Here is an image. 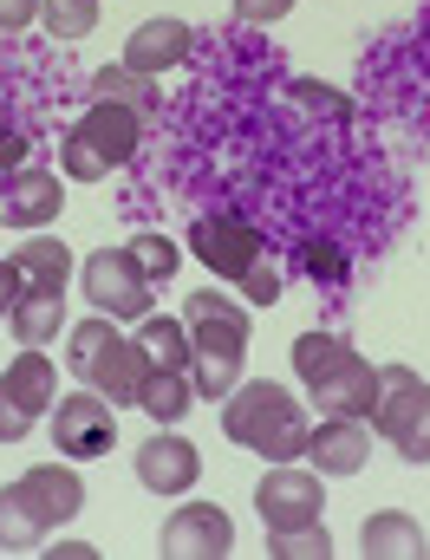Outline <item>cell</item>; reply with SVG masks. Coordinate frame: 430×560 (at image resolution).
<instances>
[{
  "label": "cell",
  "instance_id": "obj_1",
  "mask_svg": "<svg viewBox=\"0 0 430 560\" xmlns=\"http://www.w3.org/2000/svg\"><path fill=\"white\" fill-rule=\"evenodd\" d=\"M222 436L242 443V450H255V456H268V463H300L313 423H306L300 398H293L287 385L255 378V385H235V392L222 398Z\"/></svg>",
  "mask_w": 430,
  "mask_h": 560
},
{
  "label": "cell",
  "instance_id": "obj_2",
  "mask_svg": "<svg viewBox=\"0 0 430 560\" xmlns=\"http://www.w3.org/2000/svg\"><path fill=\"white\" fill-rule=\"evenodd\" d=\"M183 313H189L183 326H189V352H196L189 385H196L202 398H229V392L242 385V359H248V313H242L229 293H216V287L189 293Z\"/></svg>",
  "mask_w": 430,
  "mask_h": 560
},
{
  "label": "cell",
  "instance_id": "obj_3",
  "mask_svg": "<svg viewBox=\"0 0 430 560\" xmlns=\"http://www.w3.org/2000/svg\"><path fill=\"white\" fill-rule=\"evenodd\" d=\"M293 372H300V385L313 392V405L326 418H372L379 365H365L352 352V339H339V332H300L293 339Z\"/></svg>",
  "mask_w": 430,
  "mask_h": 560
},
{
  "label": "cell",
  "instance_id": "obj_4",
  "mask_svg": "<svg viewBox=\"0 0 430 560\" xmlns=\"http://www.w3.org/2000/svg\"><path fill=\"white\" fill-rule=\"evenodd\" d=\"M66 365H72L98 398H112V405H138L143 372H150L143 346L112 326V313H92V319L72 326V339H66Z\"/></svg>",
  "mask_w": 430,
  "mask_h": 560
},
{
  "label": "cell",
  "instance_id": "obj_5",
  "mask_svg": "<svg viewBox=\"0 0 430 560\" xmlns=\"http://www.w3.org/2000/svg\"><path fill=\"white\" fill-rule=\"evenodd\" d=\"M53 398H59V372L39 359V346H26L0 378V443H20L39 418H53Z\"/></svg>",
  "mask_w": 430,
  "mask_h": 560
},
{
  "label": "cell",
  "instance_id": "obj_6",
  "mask_svg": "<svg viewBox=\"0 0 430 560\" xmlns=\"http://www.w3.org/2000/svg\"><path fill=\"white\" fill-rule=\"evenodd\" d=\"M112 411H118V405L98 398V392L59 398V411H53V443H59V456H66V463H98V456H112V443H118V418H112Z\"/></svg>",
  "mask_w": 430,
  "mask_h": 560
},
{
  "label": "cell",
  "instance_id": "obj_7",
  "mask_svg": "<svg viewBox=\"0 0 430 560\" xmlns=\"http://www.w3.org/2000/svg\"><path fill=\"white\" fill-rule=\"evenodd\" d=\"M85 300H92V313H112V319H143L150 313V280L138 275V261H131V248H98V255H85Z\"/></svg>",
  "mask_w": 430,
  "mask_h": 560
},
{
  "label": "cell",
  "instance_id": "obj_8",
  "mask_svg": "<svg viewBox=\"0 0 430 560\" xmlns=\"http://www.w3.org/2000/svg\"><path fill=\"white\" fill-rule=\"evenodd\" d=\"M189 255H196L216 280H242L262 261V229L242 222V215H202V222L189 229Z\"/></svg>",
  "mask_w": 430,
  "mask_h": 560
},
{
  "label": "cell",
  "instance_id": "obj_9",
  "mask_svg": "<svg viewBox=\"0 0 430 560\" xmlns=\"http://www.w3.org/2000/svg\"><path fill=\"white\" fill-rule=\"evenodd\" d=\"M156 548H163V560H222L235 548V522H229V509H216V502H183V509L163 522Z\"/></svg>",
  "mask_w": 430,
  "mask_h": 560
},
{
  "label": "cell",
  "instance_id": "obj_10",
  "mask_svg": "<svg viewBox=\"0 0 430 560\" xmlns=\"http://www.w3.org/2000/svg\"><path fill=\"white\" fill-rule=\"evenodd\" d=\"M255 509H262L268 535H275V528H306V522H319V509H326L319 476H313V469H293V463H275V469L262 476V489H255Z\"/></svg>",
  "mask_w": 430,
  "mask_h": 560
},
{
  "label": "cell",
  "instance_id": "obj_11",
  "mask_svg": "<svg viewBox=\"0 0 430 560\" xmlns=\"http://www.w3.org/2000/svg\"><path fill=\"white\" fill-rule=\"evenodd\" d=\"M196 476H202V456H196L189 436L156 430V436H143L138 443V482L150 489V495H183Z\"/></svg>",
  "mask_w": 430,
  "mask_h": 560
},
{
  "label": "cell",
  "instance_id": "obj_12",
  "mask_svg": "<svg viewBox=\"0 0 430 560\" xmlns=\"http://www.w3.org/2000/svg\"><path fill=\"white\" fill-rule=\"evenodd\" d=\"M66 209V189H59V176L53 170H7V183H0V222H13V229H39V222H53Z\"/></svg>",
  "mask_w": 430,
  "mask_h": 560
},
{
  "label": "cell",
  "instance_id": "obj_13",
  "mask_svg": "<svg viewBox=\"0 0 430 560\" xmlns=\"http://www.w3.org/2000/svg\"><path fill=\"white\" fill-rule=\"evenodd\" d=\"M306 463L319 476H359L372 463V423L365 418H326L306 436Z\"/></svg>",
  "mask_w": 430,
  "mask_h": 560
},
{
  "label": "cell",
  "instance_id": "obj_14",
  "mask_svg": "<svg viewBox=\"0 0 430 560\" xmlns=\"http://www.w3.org/2000/svg\"><path fill=\"white\" fill-rule=\"evenodd\" d=\"M189 46H196V33H189V20H143L138 33L125 39V66L143 72V79H156V72H170V66H183L189 59Z\"/></svg>",
  "mask_w": 430,
  "mask_h": 560
},
{
  "label": "cell",
  "instance_id": "obj_15",
  "mask_svg": "<svg viewBox=\"0 0 430 560\" xmlns=\"http://www.w3.org/2000/svg\"><path fill=\"white\" fill-rule=\"evenodd\" d=\"M79 131H85V143L118 170V163H131L143 143V112H131V105H112V98H92V112L79 118Z\"/></svg>",
  "mask_w": 430,
  "mask_h": 560
},
{
  "label": "cell",
  "instance_id": "obj_16",
  "mask_svg": "<svg viewBox=\"0 0 430 560\" xmlns=\"http://www.w3.org/2000/svg\"><path fill=\"white\" fill-rule=\"evenodd\" d=\"M53 535V515L33 502V489L26 482H7L0 489V548L7 555H26V548H39Z\"/></svg>",
  "mask_w": 430,
  "mask_h": 560
},
{
  "label": "cell",
  "instance_id": "obj_17",
  "mask_svg": "<svg viewBox=\"0 0 430 560\" xmlns=\"http://www.w3.org/2000/svg\"><path fill=\"white\" fill-rule=\"evenodd\" d=\"M359 548H365V560H418L425 555V528H418L405 509H379V515L359 528Z\"/></svg>",
  "mask_w": 430,
  "mask_h": 560
},
{
  "label": "cell",
  "instance_id": "obj_18",
  "mask_svg": "<svg viewBox=\"0 0 430 560\" xmlns=\"http://www.w3.org/2000/svg\"><path fill=\"white\" fill-rule=\"evenodd\" d=\"M59 319H66V293H53V287H20V300H13V313H7V326H13L20 346L59 339Z\"/></svg>",
  "mask_w": 430,
  "mask_h": 560
},
{
  "label": "cell",
  "instance_id": "obj_19",
  "mask_svg": "<svg viewBox=\"0 0 430 560\" xmlns=\"http://www.w3.org/2000/svg\"><path fill=\"white\" fill-rule=\"evenodd\" d=\"M418 392H425V378H418L411 365H379V398H372V436H398V423H405V411L418 405Z\"/></svg>",
  "mask_w": 430,
  "mask_h": 560
},
{
  "label": "cell",
  "instance_id": "obj_20",
  "mask_svg": "<svg viewBox=\"0 0 430 560\" xmlns=\"http://www.w3.org/2000/svg\"><path fill=\"white\" fill-rule=\"evenodd\" d=\"M26 489H33V502L53 515V528L59 522H72L79 509H85V482H79V469H59V463H39V469H26L20 476Z\"/></svg>",
  "mask_w": 430,
  "mask_h": 560
},
{
  "label": "cell",
  "instance_id": "obj_21",
  "mask_svg": "<svg viewBox=\"0 0 430 560\" xmlns=\"http://www.w3.org/2000/svg\"><path fill=\"white\" fill-rule=\"evenodd\" d=\"M13 268H20V287H53V293H66L72 255H66V242H59V235H26V242H20V255H13Z\"/></svg>",
  "mask_w": 430,
  "mask_h": 560
},
{
  "label": "cell",
  "instance_id": "obj_22",
  "mask_svg": "<svg viewBox=\"0 0 430 560\" xmlns=\"http://www.w3.org/2000/svg\"><path fill=\"white\" fill-rule=\"evenodd\" d=\"M138 346H143V359L163 365V372H189V365H196L189 326H176V319H163V313H143L138 319Z\"/></svg>",
  "mask_w": 430,
  "mask_h": 560
},
{
  "label": "cell",
  "instance_id": "obj_23",
  "mask_svg": "<svg viewBox=\"0 0 430 560\" xmlns=\"http://www.w3.org/2000/svg\"><path fill=\"white\" fill-rule=\"evenodd\" d=\"M189 398H196L189 372H163V365H150V372H143V392H138L143 418H156V423L183 418V411H189Z\"/></svg>",
  "mask_w": 430,
  "mask_h": 560
},
{
  "label": "cell",
  "instance_id": "obj_24",
  "mask_svg": "<svg viewBox=\"0 0 430 560\" xmlns=\"http://www.w3.org/2000/svg\"><path fill=\"white\" fill-rule=\"evenodd\" d=\"M92 98L131 105V112H150V105H156L150 79H143V72H131V66H98V72H92Z\"/></svg>",
  "mask_w": 430,
  "mask_h": 560
},
{
  "label": "cell",
  "instance_id": "obj_25",
  "mask_svg": "<svg viewBox=\"0 0 430 560\" xmlns=\"http://www.w3.org/2000/svg\"><path fill=\"white\" fill-rule=\"evenodd\" d=\"M39 20L53 39H85L98 26V0H39Z\"/></svg>",
  "mask_w": 430,
  "mask_h": 560
},
{
  "label": "cell",
  "instance_id": "obj_26",
  "mask_svg": "<svg viewBox=\"0 0 430 560\" xmlns=\"http://www.w3.org/2000/svg\"><path fill=\"white\" fill-rule=\"evenodd\" d=\"M268 555H275V560H326V555H333V535H326V522L275 528V535H268Z\"/></svg>",
  "mask_w": 430,
  "mask_h": 560
},
{
  "label": "cell",
  "instance_id": "obj_27",
  "mask_svg": "<svg viewBox=\"0 0 430 560\" xmlns=\"http://www.w3.org/2000/svg\"><path fill=\"white\" fill-rule=\"evenodd\" d=\"M392 443H398V456H405V463H430V385L418 392V405L405 411V423H398V436H392Z\"/></svg>",
  "mask_w": 430,
  "mask_h": 560
},
{
  "label": "cell",
  "instance_id": "obj_28",
  "mask_svg": "<svg viewBox=\"0 0 430 560\" xmlns=\"http://www.w3.org/2000/svg\"><path fill=\"white\" fill-rule=\"evenodd\" d=\"M131 261H138V275L156 287V280L176 275V242H170V235H131Z\"/></svg>",
  "mask_w": 430,
  "mask_h": 560
},
{
  "label": "cell",
  "instance_id": "obj_29",
  "mask_svg": "<svg viewBox=\"0 0 430 560\" xmlns=\"http://www.w3.org/2000/svg\"><path fill=\"white\" fill-rule=\"evenodd\" d=\"M59 170H66L72 183H98V176H112V163L85 143V131H79V125L66 131V156H59Z\"/></svg>",
  "mask_w": 430,
  "mask_h": 560
},
{
  "label": "cell",
  "instance_id": "obj_30",
  "mask_svg": "<svg viewBox=\"0 0 430 560\" xmlns=\"http://www.w3.org/2000/svg\"><path fill=\"white\" fill-rule=\"evenodd\" d=\"M300 268H306L313 280H326V287H339V280L352 275V261H346L333 242H319V235H313V242H300Z\"/></svg>",
  "mask_w": 430,
  "mask_h": 560
},
{
  "label": "cell",
  "instance_id": "obj_31",
  "mask_svg": "<svg viewBox=\"0 0 430 560\" xmlns=\"http://www.w3.org/2000/svg\"><path fill=\"white\" fill-rule=\"evenodd\" d=\"M287 92H293V98H300L306 112H319V118H352V98H346V92H333V85H313V79H293Z\"/></svg>",
  "mask_w": 430,
  "mask_h": 560
},
{
  "label": "cell",
  "instance_id": "obj_32",
  "mask_svg": "<svg viewBox=\"0 0 430 560\" xmlns=\"http://www.w3.org/2000/svg\"><path fill=\"white\" fill-rule=\"evenodd\" d=\"M242 293H248V306H275V300H281V268L262 255V261L242 275Z\"/></svg>",
  "mask_w": 430,
  "mask_h": 560
},
{
  "label": "cell",
  "instance_id": "obj_33",
  "mask_svg": "<svg viewBox=\"0 0 430 560\" xmlns=\"http://www.w3.org/2000/svg\"><path fill=\"white\" fill-rule=\"evenodd\" d=\"M235 13H242L248 26H268V20H281V13H293V0H235Z\"/></svg>",
  "mask_w": 430,
  "mask_h": 560
},
{
  "label": "cell",
  "instance_id": "obj_34",
  "mask_svg": "<svg viewBox=\"0 0 430 560\" xmlns=\"http://www.w3.org/2000/svg\"><path fill=\"white\" fill-rule=\"evenodd\" d=\"M39 20V0H0V33H20Z\"/></svg>",
  "mask_w": 430,
  "mask_h": 560
},
{
  "label": "cell",
  "instance_id": "obj_35",
  "mask_svg": "<svg viewBox=\"0 0 430 560\" xmlns=\"http://www.w3.org/2000/svg\"><path fill=\"white\" fill-rule=\"evenodd\" d=\"M13 300H20V268H13V261H0V319L13 313Z\"/></svg>",
  "mask_w": 430,
  "mask_h": 560
},
{
  "label": "cell",
  "instance_id": "obj_36",
  "mask_svg": "<svg viewBox=\"0 0 430 560\" xmlns=\"http://www.w3.org/2000/svg\"><path fill=\"white\" fill-rule=\"evenodd\" d=\"M20 156H26V138L7 131V138H0V170H20Z\"/></svg>",
  "mask_w": 430,
  "mask_h": 560
}]
</instances>
